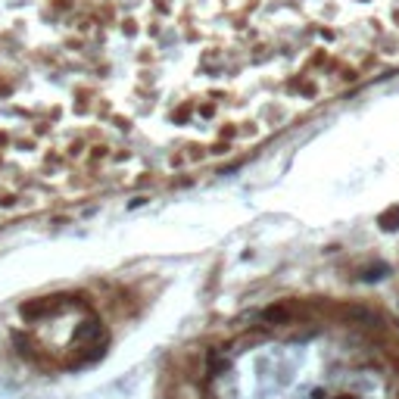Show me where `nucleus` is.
I'll list each match as a JSON object with an SVG mask.
<instances>
[{"label": "nucleus", "instance_id": "obj_1", "mask_svg": "<svg viewBox=\"0 0 399 399\" xmlns=\"http://www.w3.org/2000/svg\"><path fill=\"white\" fill-rule=\"evenodd\" d=\"M381 228H384V231L399 228V206H393L390 212H384V215H381Z\"/></svg>", "mask_w": 399, "mask_h": 399}, {"label": "nucleus", "instance_id": "obj_2", "mask_svg": "<svg viewBox=\"0 0 399 399\" xmlns=\"http://www.w3.org/2000/svg\"><path fill=\"white\" fill-rule=\"evenodd\" d=\"M337 399H355V396H337Z\"/></svg>", "mask_w": 399, "mask_h": 399}]
</instances>
